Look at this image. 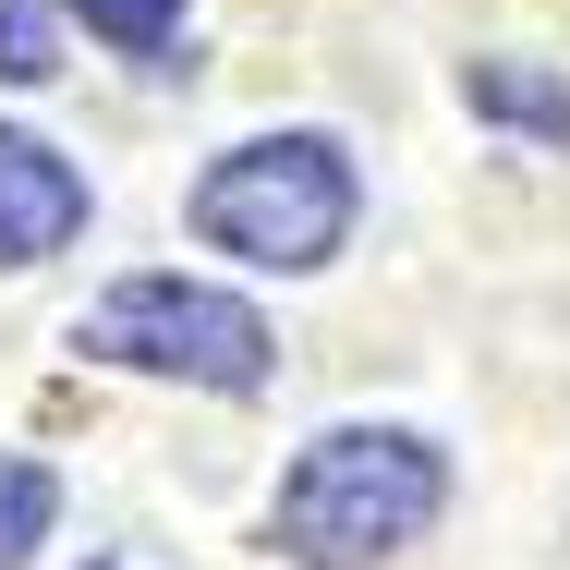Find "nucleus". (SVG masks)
<instances>
[{"label": "nucleus", "instance_id": "nucleus-5", "mask_svg": "<svg viewBox=\"0 0 570 570\" xmlns=\"http://www.w3.org/2000/svg\"><path fill=\"white\" fill-rule=\"evenodd\" d=\"M461 98H473L485 121H522L534 146H570V86H559V73H534V61H473Z\"/></svg>", "mask_w": 570, "mask_h": 570}, {"label": "nucleus", "instance_id": "nucleus-1", "mask_svg": "<svg viewBox=\"0 0 570 570\" xmlns=\"http://www.w3.org/2000/svg\"><path fill=\"white\" fill-rule=\"evenodd\" d=\"M438 498H450V461L425 450V438L341 425V438H316V450L279 473L267 534H279V559H304V570H364V559H389V547H413L438 522Z\"/></svg>", "mask_w": 570, "mask_h": 570}, {"label": "nucleus", "instance_id": "nucleus-4", "mask_svg": "<svg viewBox=\"0 0 570 570\" xmlns=\"http://www.w3.org/2000/svg\"><path fill=\"white\" fill-rule=\"evenodd\" d=\"M86 230V183L37 146V134H0V267H37Z\"/></svg>", "mask_w": 570, "mask_h": 570}, {"label": "nucleus", "instance_id": "nucleus-7", "mask_svg": "<svg viewBox=\"0 0 570 570\" xmlns=\"http://www.w3.org/2000/svg\"><path fill=\"white\" fill-rule=\"evenodd\" d=\"M73 24L110 37V49H170L183 37V0H73Z\"/></svg>", "mask_w": 570, "mask_h": 570}, {"label": "nucleus", "instance_id": "nucleus-3", "mask_svg": "<svg viewBox=\"0 0 570 570\" xmlns=\"http://www.w3.org/2000/svg\"><path fill=\"white\" fill-rule=\"evenodd\" d=\"M98 364H146V376H195V389H267V316L230 304L207 279H121L110 304L73 328Z\"/></svg>", "mask_w": 570, "mask_h": 570}, {"label": "nucleus", "instance_id": "nucleus-6", "mask_svg": "<svg viewBox=\"0 0 570 570\" xmlns=\"http://www.w3.org/2000/svg\"><path fill=\"white\" fill-rule=\"evenodd\" d=\"M49 510H61V485H49V461L0 450V570H24V547L49 534Z\"/></svg>", "mask_w": 570, "mask_h": 570}, {"label": "nucleus", "instance_id": "nucleus-2", "mask_svg": "<svg viewBox=\"0 0 570 570\" xmlns=\"http://www.w3.org/2000/svg\"><path fill=\"white\" fill-rule=\"evenodd\" d=\"M195 230L255 267H328L352 243V158L328 134H255L195 183Z\"/></svg>", "mask_w": 570, "mask_h": 570}]
</instances>
